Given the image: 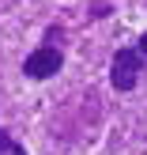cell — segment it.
<instances>
[{
  "label": "cell",
  "mask_w": 147,
  "mask_h": 155,
  "mask_svg": "<svg viewBox=\"0 0 147 155\" xmlns=\"http://www.w3.org/2000/svg\"><path fill=\"white\" fill-rule=\"evenodd\" d=\"M143 76V53L140 49H117L110 64V83L117 91H132Z\"/></svg>",
  "instance_id": "cell-1"
},
{
  "label": "cell",
  "mask_w": 147,
  "mask_h": 155,
  "mask_svg": "<svg viewBox=\"0 0 147 155\" xmlns=\"http://www.w3.org/2000/svg\"><path fill=\"white\" fill-rule=\"evenodd\" d=\"M60 64H64V57H60L57 45H42V49H34L23 61V76L27 80H49V76L60 72Z\"/></svg>",
  "instance_id": "cell-2"
},
{
  "label": "cell",
  "mask_w": 147,
  "mask_h": 155,
  "mask_svg": "<svg viewBox=\"0 0 147 155\" xmlns=\"http://www.w3.org/2000/svg\"><path fill=\"white\" fill-rule=\"evenodd\" d=\"M0 155H27V151H23V144H15L11 136L0 129Z\"/></svg>",
  "instance_id": "cell-3"
},
{
  "label": "cell",
  "mask_w": 147,
  "mask_h": 155,
  "mask_svg": "<svg viewBox=\"0 0 147 155\" xmlns=\"http://www.w3.org/2000/svg\"><path fill=\"white\" fill-rule=\"evenodd\" d=\"M136 49H140V53H143V57H147V34L140 38V45H136Z\"/></svg>",
  "instance_id": "cell-4"
}]
</instances>
